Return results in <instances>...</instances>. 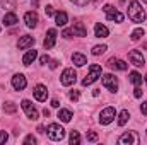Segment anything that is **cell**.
I'll list each match as a JSON object with an SVG mask.
<instances>
[{
	"instance_id": "1",
	"label": "cell",
	"mask_w": 147,
	"mask_h": 145,
	"mask_svg": "<svg viewBox=\"0 0 147 145\" xmlns=\"http://www.w3.org/2000/svg\"><path fill=\"white\" fill-rule=\"evenodd\" d=\"M128 19L132 22H144L146 21V10L139 2H130L128 3Z\"/></svg>"
},
{
	"instance_id": "2",
	"label": "cell",
	"mask_w": 147,
	"mask_h": 145,
	"mask_svg": "<svg viewBox=\"0 0 147 145\" xmlns=\"http://www.w3.org/2000/svg\"><path fill=\"white\" fill-rule=\"evenodd\" d=\"M101 72H103V70H101V67H99V65H96V63H94V65H91V67H89V73H87V75H86V79L82 80V85H86V87H87V85L94 84V82L101 77Z\"/></svg>"
},
{
	"instance_id": "3",
	"label": "cell",
	"mask_w": 147,
	"mask_h": 145,
	"mask_svg": "<svg viewBox=\"0 0 147 145\" xmlns=\"http://www.w3.org/2000/svg\"><path fill=\"white\" fill-rule=\"evenodd\" d=\"M46 133H48V137H50L51 140H55V142H58V140H62V138L65 137V130H63L60 125H57V123L48 125Z\"/></svg>"
},
{
	"instance_id": "4",
	"label": "cell",
	"mask_w": 147,
	"mask_h": 145,
	"mask_svg": "<svg viewBox=\"0 0 147 145\" xmlns=\"http://www.w3.org/2000/svg\"><path fill=\"white\" fill-rule=\"evenodd\" d=\"M105 14H106V19L108 21H115V22H123V14L118 12L113 5H105L103 7Z\"/></svg>"
},
{
	"instance_id": "5",
	"label": "cell",
	"mask_w": 147,
	"mask_h": 145,
	"mask_svg": "<svg viewBox=\"0 0 147 145\" xmlns=\"http://www.w3.org/2000/svg\"><path fill=\"white\" fill-rule=\"evenodd\" d=\"M75 80H77V73H75V70H74V68H65V70L62 72V77H60L62 85L69 87V85L75 84Z\"/></svg>"
},
{
	"instance_id": "6",
	"label": "cell",
	"mask_w": 147,
	"mask_h": 145,
	"mask_svg": "<svg viewBox=\"0 0 147 145\" xmlns=\"http://www.w3.org/2000/svg\"><path fill=\"white\" fill-rule=\"evenodd\" d=\"M115 118H116V111H115V108L108 106V108H105L103 111H101V114H99V123H101V125H110Z\"/></svg>"
},
{
	"instance_id": "7",
	"label": "cell",
	"mask_w": 147,
	"mask_h": 145,
	"mask_svg": "<svg viewBox=\"0 0 147 145\" xmlns=\"http://www.w3.org/2000/svg\"><path fill=\"white\" fill-rule=\"evenodd\" d=\"M103 85L110 92H116L118 91V79L113 73H106V75H103Z\"/></svg>"
},
{
	"instance_id": "8",
	"label": "cell",
	"mask_w": 147,
	"mask_h": 145,
	"mask_svg": "<svg viewBox=\"0 0 147 145\" xmlns=\"http://www.w3.org/2000/svg\"><path fill=\"white\" fill-rule=\"evenodd\" d=\"M120 145H139V135L135 132H127L118 138Z\"/></svg>"
},
{
	"instance_id": "9",
	"label": "cell",
	"mask_w": 147,
	"mask_h": 145,
	"mask_svg": "<svg viewBox=\"0 0 147 145\" xmlns=\"http://www.w3.org/2000/svg\"><path fill=\"white\" fill-rule=\"evenodd\" d=\"M128 60H130V63L135 65V67H144V63H146L144 55H142L139 50H132V51L128 53Z\"/></svg>"
},
{
	"instance_id": "10",
	"label": "cell",
	"mask_w": 147,
	"mask_h": 145,
	"mask_svg": "<svg viewBox=\"0 0 147 145\" xmlns=\"http://www.w3.org/2000/svg\"><path fill=\"white\" fill-rule=\"evenodd\" d=\"M26 85H28V80H26V77H24L22 73H16V75L12 77V87H14L16 91H24Z\"/></svg>"
},
{
	"instance_id": "11",
	"label": "cell",
	"mask_w": 147,
	"mask_h": 145,
	"mask_svg": "<svg viewBox=\"0 0 147 145\" xmlns=\"http://www.w3.org/2000/svg\"><path fill=\"white\" fill-rule=\"evenodd\" d=\"M21 106H22L24 113L28 114V118H29V119H38V111H36V108L33 106V103H31V101L24 99V101L21 103Z\"/></svg>"
},
{
	"instance_id": "12",
	"label": "cell",
	"mask_w": 147,
	"mask_h": 145,
	"mask_svg": "<svg viewBox=\"0 0 147 145\" xmlns=\"http://www.w3.org/2000/svg\"><path fill=\"white\" fill-rule=\"evenodd\" d=\"M55 41H57V31H55V29H48V31H46V38H45V41H43L45 50L53 48V46H55Z\"/></svg>"
},
{
	"instance_id": "13",
	"label": "cell",
	"mask_w": 147,
	"mask_h": 145,
	"mask_svg": "<svg viewBox=\"0 0 147 145\" xmlns=\"http://www.w3.org/2000/svg\"><path fill=\"white\" fill-rule=\"evenodd\" d=\"M33 94H34V97H36V101H46V97H48V89H46V85H43V84H38L36 87H34V91H33Z\"/></svg>"
},
{
	"instance_id": "14",
	"label": "cell",
	"mask_w": 147,
	"mask_h": 145,
	"mask_svg": "<svg viewBox=\"0 0 147 145\" xmlns=\"http://www.w3.org/2000/svg\"><path fill=\"white\" fill-rule=\"evenodd\" d=\"M38 21H39V17H38V14L33 10V12H26V15H24V22H26V26L28 28H36Z\"/></svg>"
},
{
	"instance_id": "15",
	"label": "cell",
	"mask_w": 147,
	"mask_h": 145,
	"mask_svg": "<svg viewBox=\"0 0 147 145\" xmlns=\"http://www.w3.org/2000/svg\"><path fill=\"white\" fill-rule=\"evenodd\" d=\"M34 44V38L33 36H22L19 39V43H17V48L19 50H28V48H31Z\"/></svg>"
},
{
	"instance_id": "16",
	"label": "cell",
	"mask_w": 147,
	"mask_h": 145,
	"mask_svg": "<svg viewBox=\"0 0 147 145\" xmlns=\"http://www.w3.org/2000/svg\"><path fill=\"white\" fill-rule=\"evenodd\" d=\"M72 33H74V36H80V38L87 36V29H86V26L82 22H74Z\"/></svg>"
},
{
	"instance_id": "17",
	"label": "cell",
	"mask_w": 147,
	"mask_h": 145,
	"mask_svg": "<svg viewBox=\"0 0 147 145\" xmlns=\"http://www.w3.org/2000/svg\"><path fill=\"white\" fill-rule=\"evenodd\" d=\"M36 58H38V51H36V50H29V51H28V53L22 56V63L28 67V65H31V63H33Z\"/></svg>"
},
{
	"instance_id": "18",
	"label": "cell",
	"mask_w": 147,
	"mask_h": 145,
	"mask_svg": "<svg viewBox=\"0 0 147 145\" xmlns=\"http://www.w3.org/2000/svg\"><path fill=\"white\" fill-rule=\"evenodd\" d=\"M108 63H110L111 68H116V70H127V68H128V65H127L123 60H118V58H111Z\"/></svg>"
},
{
	"instance_id": "19",
	"label": "cell",
	"mask_w": 147,
	"mask_h": 145,
	"mask_svg": "<svg viewBox=\"0 0 147 145\" xmlns=\"http://www.w3.org/2000/svg\"><path fill=\"white\" fill-rule=\"evenodd\" d=\"M94 34H96V38H108L110 31H108L106 26H103V24H96V26H94Z\"/></svg>"
},
{
	"instance_id": "20",
	"label": "cell",
	"mask_w": 147,
	"mask_h": 145,
	"mask_svg": "<svg viewBox=\"0 0 147 145\" xmlns=\"http://www.w3.org/2000/svg\"><path fill=\"white\" fill-rule=\"evenodd\" d=\"M67 21H69V15H67V12H57L55 14V24L57 26H65L67 24Z\"/></svg>"
},
{
	"instance_id": "21",
	"label": "cell",
	"mask_w": 147,
	"mask_h": 145,
	"mask_svg": "<svg viewBox=\"0 0 147 145\" xmlns=\"http://www.w3.org/2000/svg\"><path fill=\"white\" fill-rule=\"evenodd\" d=\"M5 26H14V24H17V15L14 14V12H7L5 15H3V21H2Z\"/></svg>"
},
{
	"instance_id": "22",
	"label": "cell",
	"mask_w": 147,
	"mask_h": 145,
	"mask_svg": "<svg viewBox=\"0 0 147 145\" xmlns=\"http://www.w3.org/2000/svg\"><path fill=\"white\" fill-rule=\"evenodd\" d=\"M72 62L77 65V67H84L87 63V58L82 55V53H74L72 55Z\"/></svg>"
},
{
	"instance_id": "23",
	"label": "cell",
	"mask_w": 147,
	"mask_h": 145,
	"mask_svg": "<svg viewBox=\"0 0 147 145\" xmlns=\"http://www.w3.org/2000/svg\"><path fill=\"white\" fill-rule=\"evenodd\" d=\"M58 118H60L63 123H69V121L72 119V111H69V109H60V111H58Z\"/></svg>"
},
{
	"instance_id": "24",
	"label": "cell",
	"mask_w": 147,
	"mask_h": 145,
	"mask_svg": "<svg viewBox=\"0 0 147 145\" xmlns=\"http://www.w3.org/2000/svg\"><path fill=\"white\" fill-rule=\"evenodd\" d=\"M128 119H130V113H128L127 109H123V111L118 114V125H120V126H125Z\"/></svg>"
},
{
	"instance_id": "25",
	"label": "cell",
	"mask_w": 147,
	"mask_h": 145,
	"mask_svg": "<svg viewBox=\"0 0 147 145\" xmlns=\"http://www.w3.org/2000/svg\"><path fill=\"white\" fill-rule=\"evenodd\" d=\"M130 82H132L134 85H140V84H142V75L139 72H132L130 73Z\"/></svg>"
},
{
	"instance_id": "26",
	"label": "cell",
	"mask_w": 147,
	"mask_h": 145,
	"mask_svg": "<svg viewBox=\"0 0 147 145\" xmlns=\"http://www.w3.org/2000/svg\"><path fill=\"white\" fill-rule=\"evenodd\" d=\"M144 34H146V31H144L142 28H137V29H134V31H132L130 38H132L134 41H139V39H140V38L144 36Z\"/></svg>"
},
{
	"instance_id": "27",
	"label": "cell",
	"mask_w": 147,
	"mask_h": 145,
	"mask_svg": "<svg viewBox=\"0 0 147 145\" xmlns=\"http://www.w3.org/2000/svg\"><path fill=\"white\" fill-rule=\"evenodd\" d=\"M106 50H108V46H106V44H98V46H94V48H92V55H96V56H98V55H103Z\"/></svg>"
},
{
	"instance_id": "28",
	"label": "cell",
	"mask_w": 147,
	"mask_h": 145,
	"mask_svg": "<svg viewBox=\"0 0 147 145\" xmlns=\"http://www.w3.org/2000/svg\"><path fill=\"white\" fill-rule=\"evenodd\" d=\"M69 140H70V145H79L80 144V135H79V132H72Z\"/></svg>"
},
{
	"instance_id": "29",
	"label": "cell",
	"mask_w": 147,
	"mask_h": 145,
	"mask_svg": "<svg viewBox=\"0 0 147 145\" xmlns=\"http://www.w3.org/2000/svg\"><path fill=\"white\" fill-rule=\"evenodd\" d=\"M16 104H14V103H5V104H3V111H5V113H9V114H12V113H16Z\"/></svg>"
},
{
	"instance_id": "30",
	"label": "cell",
	"mask_w": 147,
	"mask_h": 145,
	"mask_svg": "<svg viewBox=\"0 0 147 145\" xmlns=\"http://www.w3.org/2000/svg\"><path fill=\"white\" fill-rule=\"evenodd\" d=\"M70 2H72L74 5H77V7H86L91 0H70Z\"/></svg>"
},
{
	"instance_id": "31",
	"label": "cell",
	"mask_w": 147,
	"mask_h": 145,
	"mask_svg": "<svg viewBox=\"0 0 147 145\" xmlns=\"http://www.w3.org/2000/svg\"><path fill=\"white\" fill-rule=\"evenodd\" d=\"M24 144H26V145H34V144H36V138H34L33 135H28V137L24 138Z\"/></svg>"
},
{
	"instance_id": "32",
	"label": "cell",
	"mask_w": 147,
	"mask_h": 145,
	"mask_svg": "<svg viewBox=\"0 0 147 145\" xmlns=\"http://www.w3.org/2000/svg\"><path fill=\"white\" fill-rule=\"evenodd\" d=\"M69 97H70V101H77V99L80 97V92H79V91H72V92L69 94Z\"/></svg>"
},
{
	"instance_id": "33",
	"label": "cell",
	"mask_w": 147,
	"mask_h": 145,
	"mask_svg": "<svg viewBox=\"0 0 147 145\" xmlns=\"http://www.w3.org/2000/svg\"><path fill=\"white\" fill-rule=\"evenodd\" d=\"M87 140H89V142H96V140H98V135H96L94 132H89V133H87Z\"/></svg>"
},
{
	"instance_id": "34",
	"label": "cell",
	"mask_w": 147,
	"mask_h": 145,
	"mask_svg": "<svg viewBox=\"0 0 147 145\" xmlns=\"http://www.w3.org/2000/svg\"><path fill=\"white\" fill-rule=\"evenodd\" d=\"M39 62H41V65H46V63H50V56L43 55V56H39Z\"/></svg>"
},
{
	"instance_id": "35",
	"label": "cell",
	"mask_w": 147,
	"mask_h": 145,
	"mask_svg": "<svg viewBox=\"0 0 147 145\" xmlns=\"http://www.w3.org/2000/svg\"><path fill=\"white\" fill-rule=\"evenodd\" d=\"M134 96H135V97H142V89H140L139 85H135V89H134Z\"/></svg>"
},
{
	"instance_id": "36",
	"label": "cell",
	"mask_w": 147,
	"mask_h": 145,
	"mask_svg": "<svg viewBox=\"0 0 147 145\" xmlns=\"http://www.w3.org/2000/svg\"><path fill=\"white\" fill-rule=\"evenodd\" d=\"M72 29H63V33H62V36L65 38V39H69V38H72Z\"/></svg>"
},
{
	"instance_id": "37",
	"label": "cell",
	"mask_w": 147,
	"mask_h": 145,
	"mask_svg": "<svg viewBox=\"0 0 147 145\" xmlns=\"http://www.w3.org/2000/svg\"><path fill=\"white\" fill-rule=\"evenodd\" d=\"M7 138H9V135H7L5 132H0V144H5Z\"/></svg>"
},
{
	"instance_id": "38",
	"label": "cell",
	"mask_w": 147,
	"mask_h": 145,
	"mask_svg": "<svg viewBox=\"0 0 147 145\" xmlns=\"http://www.w3.org/2000/svg\"><path fill=\"white\" fill-rule=\"evenodd\" d=\"M45 12H46V15H53V14H55V10H53V7H51V5H46Z\"/></svg>"
},
{
	"instance_id": "39",
	"label": "cell",
	"mask_w": 147,
	"mask_h": 145,
	"mask_svg": "<svg viewBox=\"0 0 147 145\" xmlns=\"http://www.w3.org/2000/svg\"><path fill=\"white\" fill-rule=\"evenodd\" d=\"M140 111H142V114H146V116H147V101H146V103H142V106H140Z\"/></svg>"
},
{
	"instance_id": "40",
	"label": "cell",
	"mask_w": 147,
	"mask_h": 145,
	"mask_svg": "<svg viewBox=\"0 0 147 145\" xmlns=\"http://www.w3.org/2000/svg\"><path fill=\"white\" fill-rule=\"evenodd\" d=\"M58 67V62L57 60H50V68H57Z\"/></svg>"
},
{
	"instance_id": "41",
	"label": "cell",
	"mask_w": 147,
	"mask_h": 145,
	"mask_svg": "<svg viewBox=\"0 0 147 145\" xmlns=\"http://www.w3.org/2000/svg\"><path fill=\"white\" fill-rule=\"evenodd\" d=\"M51 106H53V108H58V106H60V103H58L57 99H53V101H51Z\"/></svg>"
},
{
	"instance_id": "42",
	"label": "cell",
	"mask_w": 147,
	"mask_h": 145,
	"mask_svg": "<svg viewBox=\"0 0 147 145\" xmlns=\"http://www.w3.org/2000/svg\"><path fill=\"white\" fill-rule=\"evenodd\" d=\"M146 84H147V75H146Z\"/></svg>"
},
{
	"instance_id": "43",
	"label": "cell",
	"mask_w": 147,
	"mask_h": 145,
	"mask_svg": "<svg viewBox=\"0 0 147 145\" xmlns=\"http://www.w3.org/2000/svg\"><path fill=\"white\" fill-rule=\"evenodd\" d=\"M144 2H146V3H147V0H144Z\"/></svg>"
}]
</instances>
